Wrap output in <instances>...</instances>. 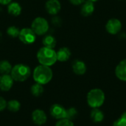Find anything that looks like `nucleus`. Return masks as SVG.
<instances>
[{
	"mask_svg": "<svg viewBox=\"0 0 126 126\" xmlns=\"http://www.w3.org/2000/svg\"><path fill=\"white\" fill-rule=\"evenodd\" d=\"M53 77V72L49 66L38 65L37 66L32 73V78L35 83L41 85H45L49 83Z\"/></svg>",
	"mask_w": 126,
	"mask_h": 126,
	"instance_id": "f257e3e1",
	"label": "nucleus"
},
{
	"mask_svg": "<svg viewBox=\"0 0 126 126\" xmlns=\"http://www.w3.org/2000/svg\"><path fill=\"white\" fill-rule=\"evenodd\" d=\"M37 59L41 65L51 66L57 61V55L54 49L43 47L37 52Z\"/></svg>",
	"mask_w": 126,
	"mask_h": 126,
	"instance_id": "f03ea898",
	"label": "nucleus"
},
{
	"mask_svg": "<svg viewBox=\"0 0 126 126\" xmlns=\"http://www.w3.org/2000/svg\"><path fill=\"white\" fill-rule=\"evenodd\" d=\"M31 75L30 67L24 63H18L13 66L10 75L14 81L24 82L27 80Z\"/></svg>",
	"mask_w": 126,
	"mask_h": 126,
	"instance_id": "7ed1b4c3",
	"label": "nucleus"
},
{
	"mask_svg": "<svg viewBox=\"0 0 126 126\" xmlns=\"http://www.w3.org/2000/svg\"><path fill=\"white\" fill-rule=\"evenodd\" d=\"M105 94L100 89H93L87 94V103L92 108H100L105 102Z\"/></svg>",
	"mask_w": 126,
	"mask_h": 126,
	"instance_id": "20e7f679",
	"label": "nucleus"
},
{
	"mask_svg": "<svg viewBox=\"0 0 126 126\" xmlns=\"http://www.w3.org/2000/svg\"><path fill=\"white\" fill-rule=\"evenodd\" d=\"M31 29L37 35H44L49 30V23L43 17L35 18L31 24Z\"/></svg>",
	"mask_w": 126,
	"mask_h": 126,
	"instance_id": "39448f33",
	"label": "nucleus"
},
{
	"mask_svg": "<svg viewBox=\"0 0 126 126\" xmlns=\"http://www.w3.org/2000/svg\"><path fill=\"white\" fill-rule=\"evenodd\" d=\"M18 38L24 44H32L36 40V35L31 28L24 27L20 30Z\"/></svg>",
	"mask_w": 126,
	"mask_h": 126,
	"instance_id": "423d86ee",
	"label": "nucleus"
},
{
	"mask_svg": "<svg viewBox=\"0 0 126 126\" xmlns=\"http://www.w3.org/2000/svg\"><path fill=\"white\" fill-rule=\"evenodd\" d=\"M122 22L116 18L109 19L106 24V31L111 35H117L122 30Z\"/></svg>",
	"mask_w": 126,
	"mask_h": 126,
	"instance_id": "0eeeda50",
	"label": "nucleus"
},
{
	"mask_svg": "<svg viewBox=\"0 0 126 126\" xmlns=\"http://www.w3.org/2000/svg\"><path fill=\"white\" fill-rule=\"evenodd\" d=\"M66 109L63 106L58 103H55L50 107L49 113L53 118L56 120H61L66 117Z\"/></svg>",
	"mask_w": 126,
	"mask_h": 126,
	"instance_id": "6e6552de",
	"label": "nucleus"
},
{
	"mask_svg": "<svg viewBox=\"0 0 126 126\" xmlns=\"http://www.w3.org/2000/svg\"><path fill=\"white\" fill-rule=\"evenodd\" d=\"M45 9L49 14L55 16L60 12L61 4L58 0H48L45 4Z\"/></svg>",
	"mask_w": 126,
	"mask_h": 126,
	"instance_id": "1a4fd4ad",
	"label": "nucleus"
},
{
	"mask_svg": "<svg viewBox=\"0 0 126 126\" xmlns=\"http://www.w3.org/2000/svg\"><path fill=\"white\" fill-rule=\"evenodd\" d=\"M32 122L37 126H42L46 123L47 117L46 113L41 109H35L32 113Z\"/></svg>",
	"mask_w": 126,
	"mask_h": 126,
	"instance_id": "9d476101",
	"label": "nucleus"
},
{
	"mask_svg": "<svg viewBox=\"0 0 126 126\" xmlns=\"http://www.w3.org/2000/svg\"><path fill=\"white\" fill-rule=\"evenodd\" d=\"M13 79L9 74L0 75V90L3 92H7L10 90L13 85Z\"/></svg>",
	"mask_w": 126,
	"mask_h": 126,
	"instance_id": "9b49d317",
	"label": "nucleus"
},
{
	"mask_svg": "<svg viewBox=\"0 0 126 126\" xmlns=\"http://www.w3.org/2000/svg\"><path fill=\"white\" fill-rule=\"evenodd\" d=\"M72 69L75 74L78 75H83L86 72V65L83 61L77 59L72 63Z\"/></svg>",
	"mask_w": 126,
	"mask_h": 126,
	"instance_id": "f8f14e48",
	"label": "nucleus"
},
{
	"mask_svg": "<svg viewBox=\"0 0 126 126\" xmlns=\"http://www.w3.org/2000/svg\"><path fill=\"white\" fill-rule=\"evenodd\" d=\"M115 75L119 80L126 82V58L117 64L115 68Z\"/></svg>",
	"mask_w": 126,
	"mask_h": 126,
	"instance_id": "ddd939ff",
	"label": "nucleus"
},
{
	"mask_svg": "<svg viewBox=\"0 0 126 126\" xmlns=\"http://www.w3.org/2000/svg\"><path fill=\"white\" fill-rule=\"evenodd\" d=\"M94 11V2L90 1H84L82 4L81 8H80V13L83 16L87 17L93 14Z\"/></svg>",
	"mask_w": 126,
	"mask_h": 126,
	"instance_id": "4468645a",
	"label": "nucleus"
},
{
	"mask_svg": "<svg viewBox=\"0 0 126 126\" xmlns=\"http://www.w3.org/2000/svg\"><path fill=\"white\" fill-rule=\"evenodd\" d=\"M71 51L68 47H61L56 52L57 55V61L60 62L67 61L71 57Z\"/></svg>",
	"mask_w": 126,
	"mask_h": 126,
	"instance_id": "2eb2a0df",
	"label": "nucleus"
},
{
	"mask_svg": "<svg viewBox=\"0 0 126 126\" xmlns=\"http://www.w3.org/2000/svg\"><path fill=\"white\" fill-rule=\"evenodd\" d=\"M7 12L10 15L13 16H18L21 14L22 8L19 3L13 1L10 2L9 4H7Z\"/></svg>",
	"mask_w": 126,
	"mask_h": 126,
	"instance_id": "dca6fc26",
	"label": "nucleus"
},
{
	"mask_svg": "<svg viewBox=\"0 0 126 126\" xmlns=\"http://www.w3.org/2000/svg\"><path fill=\"white\" fill-rule=\"evenodd\" d=\"M90 117L94 123H99L103 120L104 114L100 109H99V108L93 109L90 113Z\"/></svg>",
	"mask_w": 126,
	"mask_h": 126,
	"instance_id": "f3484780",
	"label": "nucleus"
},
{
	"mask_svg": "<svg viewBox=\"0 0 126 126\" xmlns=\"http://www.w3.org/2000/svg\"><path fill=\"white\" fill-rule=\"evenodd\" d=\"M42 43H43L44 47L51 48V49H54L55 47V46H56L57 41H56L55 38L53 35H47L43 38Z\"/></svg>",
	"mask_w": 126,
	"mask_h": 126,
	"instance_id": "a211bd4d",
	"label": "nucleus"
},
{
	"mask_svg": "<svg viewBox=\"0 0 126 126\" xmlns=\"http://www.w3.org/2000/svg\"><path fill=\"white\" fill-rule=\"evenodd\" d=\"M12 68L13 66L8 61H6V60L0 61V74L1 75L10 74Z\"/></svg>",
	"mask_w": 126,
	"mask_h": 126,
	"instance_id": "6ab92c4d",
	"label": "nucleus"
},
{
	"mask_svg": "<svg viewBox=\"0 0 126 126\" xmlns=\"http://www.w3.org/2000/svg\"><path fill=\"white\" fill-rule=\"evenodd\" d=\"M30 92L34 97H39L44 93V89L43 87V85L35 83L33 85H32L30 88Z\"/></svg>",
	"mask_w": 126,
	"mask_h": 126,
	"instance_id": "aec40b11",
	"label": "nucleus"
},
{
	"mask_svg": "<svg viewBox=\"0 0 126 126\" xmlns=\"http://www.w3.org/2000/svg\"><path fill=\"white\" fill-rule=\"evenodd\" d=\"M7 108L10 111L17 112L21 109V103L17 100H10L7 103Z\"/></svg>",
	"mask_w": 126,
	"mask_h": 126,
	"instance_id": "412c9836",
	"label": "nucleus"
},
{
	"mask_svg": "<svg viewBox=\"0 0 126 126\" xmlns=\"http://www.w3.org/2000/svg\"><path fill=\"white\" fill-rule=\"evenodd\" d=\"M20 30L16 26H10L7 29V34L13 38H18L19 35Z\"/></svg>",
	"mask_w": 126,
	"mask_h": 126,
	"instance_id": "4be33fe9",
	"label": "nucleus"
},
{
	"mask_svg": "<svg viewBox=\"0 0 126 126\" xmlns=\"http://www.w3.org/2000/svg\"><path fill=\"white\" fill-rule=\"evenodd\" d=\"M78 116V111L75 108L71 107L66 109V119H68L69 120H72L75 119Z\"/></svg>",
	"mask_w": 126,
	"mask_h": 126,
	"instance_id": "5701e85b",
	"label": "nucleus"
},
{
	"mask_svg": "<svg viewBox=\"0 0 126 126\" xmlns=\"http://www.w3.org/2000/svg\"><path fill=\"white\" fill-rule=\"evenodd\" d=\"M112 126H126V112H124L120 118H118Z\"/></svg>",
	"mask_w": 126,
	"mask_h": 126,
	"instance_id": "b1692460",
	"label": "nucleus"
},
{
	"mask_svg": "<svg viewBox=\"0 0 126 126\" xmlns=\"http://www.w3.org/2000/svg\"><path fill=\"white\" fill-rule=\"evenodd\" d=\"M55 126H75V125L72 120L63 118L61 120H58V121L55 124Z\"/></svg>",
	"mask_w": 126,
	"mask_h": 126,
	"instance_id": "393cba45",
	"label": "nucleus"
},
{
	"mask_svg": "<svg viewBox=\"0 0 126 126\" xmlns=\"http://www.w3.org/2000/svg\"><path fill=\"white\" fill-rule=\"evenodd\" d=\"M51 22H52V24L54 26H55V27H59V26H61V24H62L61 18L59 16H56L52 18Z\"/></svg>",
	"mask_w": 126,
	"mask_h": 126,
	"instance_id": "a878e982",
	"label": "nucleus"
},
{
	"mask_svg": "<svg viewBox=\"0 0 126 126\" xmlns=\"http://www.w3.org/2000/svg\"><path fill=\"white\" fill-rule=\"evenodd\" d=\"M7 102L6 101V100L1 96H0V111H4L7 108Z\"/></svg>",
	"mask_w": 126,
	"mask_h": 126,
	"instance_id": "bb28decb",
	"label": "nucleus"
},
{
	"mask_svg": "<svg viewBox=\"0 0 126 126\" xmlns=\"http://www.w3.org/2000/svg\"><path fill=\"white\" fill-rule=\"evenodd\" d=\"M68 1L73 5H80L85 1V0H68Z\"/></svg>",
	"mask_w": 126,
	"mask_h": 126,
	"instance_id": "cd10ccee",
	"label": "nucleus"
},
{
	"mask_svg": "<svg viewBox=\"0 0 126 126\" xmlns=\"http://www.w3.org/2000/svg\"><path fill=\"white\" fill-rule=\"evenodd\" d=\"M11 1H12V0H0V4H1V5L9 4Z\"/></svg>",
	"mask_w": 126,
	"mask_h": 126,
	"instance_id": "c85d7f7f",
	"label": "nucleus"
},
{
	"mask_svg": "<svg viewBox=\"0 0 126 126\" xmlns=\"http://www.w3.org/2000/svg\"><path fill=\"white\" fill-rule=\"evenodd\" d=\"M88 1H92V2H95V1H97L99 0H88Z\"/></svg>",
	"mask_w": 126,
	"mask_h": 126,
	"instance_id": "c756f323",
	"label": "nucleus"
},
{
	"mask_svg": "<svg viewBox=\"0 0 126 126\" xmlns=\"http://www.w3.org/2000/svg\"><path fill=\"white\" fill-rule=\"evenodd\" d=\"M1 11H2V9H1V7H0V13H1Z\"/></svg>",
	"mask_w": 126,
	"mask_h": 126,
	"instance_id": "7c9ffc66",
	"label": "nucleus"
}]
</instances>
